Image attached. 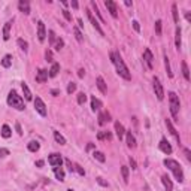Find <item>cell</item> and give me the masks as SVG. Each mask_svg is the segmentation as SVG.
<instances>
[{
    "instance_id": "681fc988",
    "label": "cell",
    "mask_w": 191,
    "mask_h": 191,
    "mask_svg": "<svg viewBox=\"0 0 191 191\" xmlns=\"http://www.w3.org/2000/svg\"><path fill=\"white\" fill-rule=\"evenodd\" d=\"M66 164H67V167H69V170H70V172H73V170H75L73 164H72V161H70L69 158H66Z\"/></svg>"
},
{
    "instance_id": "5b68a950",
    "label": "cell",
    "mask_w": 191,
    "mask_h": 191,
    "mask_svg": "<svg viewBox=\"0 0 191 191\" xmlns=\"http://www.w3.org/2000/svg\"><path fill=\"white\" fill-rule=\"evenodd\" d=\"M34 108L39 112V115L47 116V106H45V103H43V100H42L41 97H36L34 99Z\"/></svg>"
},
{
    "instance_id": "74e56055",
    "label": "cell",
    "mask_w": 191,
    "mask_h": 191,
    "mask_svg": "<svg viewBox=\"0 0 191 191\" xmlns=\"http://www.w3.org/2000/svg\"><path fill=\"white\" fill-rule=\"evenodd\" d=\"M90 3H91V6H93V9H94L96 15H97V17H99V18H100V21H102V22H105V20H103L102 14H100V12H99V7H97V5H96V2H94V0H91V2H90Z\"/></svg>"
},
{
    "instance_id": "836d02e7",
    "label": "cell",
    "mask_w": 191,
    "mask_h": 191,
    "mask_svg": "<svg viewBox=\"0 0 191 191\" xmlns=\"http://www.w3.org/2000/svg\"><path fill=\"white\" fill-rule=\"evenodd\" d=\"M164 66H166V70H167V76L172 78L173 73H172V69H170V63H169V58H167V55L164 54Z\"/></svg>"
},
{
    "instance_id": "83f0119b",
    "label": "cell",
    "mask_w": 191,
    "mask_h": 191,
    "mask_svg": "<svg viewBox=\"0 0 191 191\" xmlns=\"http://www.w3.org/2000/svg\"><path fill=\"white\" fill-rule=\"evenodd\" d=\"M97 139L99 140H105V139H112V135H110V131H99V135H97Z\"/></svg>"
},
{
    "instance_id": "be15d7a7",
    "label": "cell",
    "mask_w": 191,
    "mask_h": 191,
    "mask_svg": "<svg viewBox=\"0 0 191 191\" xmlns=\"http://www.w3.org/2000/svg\"><path fill=\"white\" fill-rule=\"evenodd\" d=\"M93 148H94V145H93V143H90V145H88V146H87V149H93Z\"/></svg>"
},
{
    "instance_id": "e0dca14e",
    "label": "cell",
    "mask_w": 191,
    "mask_h": 191,
    "mask_svg": "<svg viewBox=\"0 0 191 191\" xmlns=\"http://www.w3.org/2000/svg\"><path fill=\"white\" fill-rule=\"evenodd\" d=\"M166 125H167V129H169V131H170V135H172V136H175V137H176V140H178V142H181V137H179V135H178L176 129L173 127V124H172L170 120H166Z\"/></svg>"
},
{
    "instance_id": "db71d44e",
    "label": "cell",
    "mask_w": 191,
    "mask_h": 191,
    "mask_svg": "<svg viewBox=\"0 0 191 191\" xmlns=\"http://www.w3.org/2000/svg\"><path fill=\"white\" fill-rule=\"evenodd\" d=\"M133 28L136 30L137 33L140 32V26H139V22H137V21H133Z\"/></svg>"
},
{
    "instance_id": "f546056e",
    "label": "cell",
    "mask_w": 191,
    "mask_h": 191,
    "mask_svg": "<svg viewBox=\"0 0 191 191\" xmlns=\"http://www.w3.org/2000/svg\"><path fill=\"white\" fill-rule=\"evenodd\" d=\"M11 64H12V57L11 55H5L3 60H2V66L7 69V67H11Z\"/></svg>"
},
{
    "instance_id": "7dc6e473",
    "label": "cell",
    "mask_w": 191,
    "mask_h": 191,
    "mask_svg": "<svg viewBox=\"0 0 191 191\" xmlns=\"http://www.w3.org/2000/svg\"><path fill=\"white\" fill-rule=\"evenodd\" d=\"M6 155H9V151L6 148H0V158H5Z\"/></svg>"
},
{
    "instance_id": "60d3db41",
    "label": "cell",
    "mask_w": 191,
    "mask_h": 191,
    "mask_svg": "<svg viewBox=\"0 0 191 191\" xmlns=\"http://www.w3.org/2000/svg\"><path fill=\"white\" fill-rule=\"evenodd\" d=\"M85 102H87V94L79 93V94H78V103H79V105H84Z\"/></svg>"
},
{
    "instance_id": "7402d4cb",
    "label": "cell",
    "mask_w": 191,
    "mask_h": 191,
    "mask_svg": "<svg viewBox=\"0 0 191 191\" xmlns=\"http://www.w3.org/2000/svg\"><path fill=\"white\" fill-rule=\"evenodd\" d=\"M102 102H100V100H99V99H96V97H91V109L94 110H100L102 109Z\"/></svg>"
},
{
    "instance_id": "e575fe53",
    "label": "cell",
    "mask_w": 191,
    "mask_h": 191,
    "mask_svg": "<svg viewBox=\"0 0 191 191\" xmlns=\"http://www.w3.org/2000/svg\"><path fill=\"white\" fill-rule=\"evenodd\" d=\"M17 43H18V47H20L24 52H27V51H28V43L24 41V39H18V41H17Z\"/></svg>"
},
{
    "instance_id": "4fadbf2b",
    "label": "cell",
    "mask_w": 191,
    "mask_h": 191,
    "mask_svg": "<svg viewBox=\"0 0 191 191\" xmlns=\"http://www.w3.org/2000/svg\"><path fill=\"white\" fill-rule=\"evenodd\" d=\"M12 22L14 20H9L5 24V27H3V39L5 41H9V37H11V28H12Z\"/></svg>"
},
{
    "instance_id": "603a6c76",
    "label": "cell",
    "mask_w": 191,
    "mask_h": 191,
    "mask_svg": "<svg viewBox=\"0 0 191 191\" xmlns=\"http://www.w3.org/2000/svg\"><path fill=\"white\" fill-rule=\"evenodd\" d=\"M58 70H60V64H58V63H54V64H52V67L49 69V72H48V76H49V78H54V76H57Z\"/></svg>"
},
{
    "instance_id": "f5cc1de1",
    "label": "cell",
    "mask_w": 191,
    "mask_h": 191,
    "mask_svg": "<svg viewBox=\"0 0 191 191\" xmlns=\"http://www.w3.org/2000/svg\"><path fill=\"white\" fill-rule=\"evenodd\" d=\"M97 182H99L100 185H103V187H108V185H109L106 181H103V178H97Z\"/></svg>"
},
{
    "instance_id": "d6986e66",
    "label": "cell",
    "mask_w": 191,
    "mask_h": 191,
    "mask_svg": "<svg viewBox=\"0 0 191 191\" xmlns=\"http://www.w3.org/2000/svg\"><path fill=\"white\" fill-rule=\"evenodd\" d=\"M109 121H110L109 112H100V114H99V124H100V125H105V124L109 123Z\"/></svg>"
},
{
    "instance_id": "680465c9",
    "label": "cell",
    "mask_w": 191,
    "mask_h": 191,
    "mask_svg": "<svg viewBox=\"0 0 191 191\" xmlns=\"http://www.w3.org/2000/svg\"><path fill=\"white\" fill-rule=\"evenodd\" d=\"M36 166H37V167H42V166H43V160H39V161H36Z\"/></svg>"
},
{
    "instance_id": "277c9868",
    "label": "cell",
    "mask_w": 191,
    "mask_h": 191,
    "mask_svg": "<svg viewBox=\"0 0 191 191\" xmlns=\"http://www.w3.org/2000/svg\"><path fill=\"white\" fill-rule=\"evenodd\" d=\"M169 103H170V114L173 116V120L178 121V114H179V108H181V103H179V99H178V96L170 91L169 93Z\"/></svg>"
},
{
    "instance_id": "bcb514c9",
    "label": "cell",
    "mask_w": 191,
    "mask_h": 191,
    "mask_svg": "<svg viewBox=\"0 0 191 191\" xmlns=\"http://www.w3.org/2000/svg\"><path fill=\"white\" fill-rule=\"evenodd\" d=\"M61 12H63V15H64V18H66V20H67V21H72V15H70V12H69L67 9H63Z\"/></svg>"
},
{
    "instance_id": "484cf974",
    "label": "cell",
    "mask_w": 191,
    "mask_h": 191,
    "mask_svg": "<svg viewBox=\"0 0 191 191\" xmlns=\"http://www.w3.org/2000/svg\"><path fill=\"white\" fill-rule=\"evenodd\" d=\"M11 135H12V131H11V127L5 124V125L2 127V137H5V139H9V137H11Z\"/></svg>"
},
{
    "instance_id": "8d00e7d4",
    "label": "cell",
    "mask_w": 191,
    "mask_h": 191,
    "mask_svg": "<svg viewBox=\"0 0 191 191\" xmlns=\"http://www.w3.org/2000/svg\"><path fill=\"white\" fill-rule=\"evenodd\" d=\"M172 15H173V21L175 22H179V15H178V6L173 3L172 5Z\"/></svg>"
},
{
    "instance_id": "6da1fadb",
    "label": "cell",
    "mask_w": 191,
    "mask_h": 191,
    "mask_svg": "<svg viewBox=\"0 0 191 191\" xmlns=\"http://www.w3.org/2000/svg\"><path fill=\"white\" fill-rule=\"evenodd\" d=\"M109 57H110V61L115 64L116 73L121 76V78H124V79L130 81V79H131V75H130L129 69H127V66H125V63H124L123 57L120 55V52H110Z\"/></svg>"
},
{
    "instance_id": "44dd1931",
    "label": "cell",
    "mask_w": 191,
    "mask_h": 191,
    "mask_svg": "<svg viewBox=\"0 0 191 191\" xmlns=\"http://www.w3.org/2000/svg\"><path fill=\"white\" fill-rule=\"evenodd\" d=\"M96 82H97V87H99V90L102 91L103 94H106V93H108V88H106V84H105V81H103L102 76H99V78L96 79Z\"/></svg>"
},
{
    "instance_id": "ee69618b",
    "label": "cell",
    "mask_w": 191,
    "mask_h": 191,
    "mask_svg": "<svg viewBox=\"0 0 191 191\" xmlns=\"http://www.w3.org/2000/svg\"><path fill=\"white\" fill-rule=\"evenodd\" d=\"M73 167H75V170L78 172V173H79L81 176H84V175H85V170L82 169V167H81V166H79V164H73Z\"/></svg>"
},
{
    "instance_id": "52a82bcc",
    "label": "cell",
    "mask_w": 191,
    "mask_h": 191,
    "mask_svg": "<svg viewBox=\"0 0 191 191\" xmlns=\"http://www.w3.org/2000/svg\"><path fill=\"white\" fill-rule=\"evenodd\" d=\"M85 12H87V17H88L90 22L93 24V27H94L96 30L99 32V33L102 34V36H105V32H103V30H102V27H100V24H99V21H97V20H96V18H94V15H93V12H91L90 9H87Z\"/></svg>"
},
{
    "instance_id": "b9f144b4",
    "label": "cell",
    "mask_w": 191,
    "mask_h": 191,
    "mask_svg": "<svg viewBox=\"0 0 191 191\" xmlns=\"http://www.w3.org/2000/svg\"><path fill=\"white\" fill-rule=\"evenodd\" d=\"M73 33H75L78 42H82V33H81V30H79L78 27H73Z\"/></svg>"
},
{
    "instance_id": "f35d334b",
    "label": "cell",
    "mask_w": 191,
    "mask_h": 191,
    "mask_svg": "<svg viewBox=\"0 0 191 191\" xmlns=\"http://www.w3.org/2000/svg\"><path fill=\"white\" fill-rule=\"evenodd\" d=\"M63 47H64V41H63V39H57L55 43H54V48L57 49V51H60Z\"/></svg>"
},
{
    "instance_id": "7a4b0ae2",
    "label": "cell",
    "mask_w": 191,
    "mask_h": 191,
    "mask_svg": "<svg viewBox=\"0 0 191 191\" xmlns=\"http://www.w3.org/2000/svg\"><path fill=\"white\" fill-rule=\"evenodd\" d=\"M163 163H164V166H166V167H167V169L175 175V179H176L178 182H181V184H182L185 178H184V172H182V169H181L179 163L175 161V160H170V158H166Z\"/></svg>"
},
{
    "instance_id": "f1b7e54d",
    "label": "cell",
    "mask_w": 191,
    "mask_h": 191,
    "mask_svg": "<svg viewBox=\"0 0 191 191\" xmlns=\"http://www.w3.org/2000/svg\"><path fill=\"white\" fill-rule=\"evenodd\" d=\"M93 157H94L97 161H100V163H105V161H106V157H105V154H103V152H100V151H94Z\"/></svg>"
},
{
    "instance_id": "ac0fdd59",
    "label": "cell",
    "mask_w": 191,
    "mask_h": 191,
    "mask_svg": "<svg viewBox=\"0 0 191 191\" xmlns=\"http://www.w3.org/2000/svg\"><path fill=\"white\" fill-rule=\"evenodd\" d=\"M161 182H163L166 191H172V190H173V184H172L170 178L167 176V175H163V176H161Z\"/></svg>"
},
{
    "instance_id": "30bf717a",
    "label": "cell",
    "mask_w": 191,
    "mask_h": 191,
    "mask_svg": "<svg viewBox=\"0 0 191 191\" xmlns=\"http://www.w3.org/2000/svg\"><path fill=\"white\" fill-rule=\"evenodd\" d=\"M37 39H39V42H45V39H47V30H45V24L42 21H37Z\"/></svg>"
},
{
    "instance_id": "d590c367",
    "label": "cell",
    "mask_w": 191,
    "mask_h": 191,
    "mask_svg": "<svg viewBox=\"0 0 191 191\" xmlns=\"http://www.w3.org/2000/svg\"><path fill=\"white\" fill-rule=\"evenodd\" d=\"M121 175H123L124 182L127 184V182H129V167H127V166H123V167H121Z\"/></svg>"
},
{
    "instance_id": "ab89813d",
    "label": "cell",
    "mask_w": 191,
    "mask_h": 191,
    "mask_svg": "<svg viewBox=\"0 0 191 191\" xmlns=\"http://www.w3.org/2000/svg\"><path fill=\"white\" fill-rule=\"evenodd\" d=\"M76 91V84L75 82H69L67 85V94H72V93H75Z\"/></svg>"
},
{
    "instance_id": "f6af8a7d",
    "label": "cell",
    "mask_w": 191,
    "mask_h": 191,
    "mask_svg": "<svg viewBox=\"0 0 191 191\" xmlns=\"http://www.w3.org/2000/svg\"><path fill=\"white\" fill-rule=\"evenodd\" d=\"M48 34H49V42H51V45H54L55 41H57V39H55L54 32H52V30H49V32H48Z\"/></svg>"
},
{
    "instance_id": "6125c7cd",
    "label": "cell",
    "mask_w": 191,
    "mask_h": 191,
    "mask_svg": "<svg viewBox=\"0 0 191 191\" xmlns=\"http://www.w3.org/2000/svg\"><path fill=\"white\" fill-rule=\"evenodd\" d=\"M78 24H79V27H81V28H84V22H82V20H81V18L78 20Z\"/></svg>"
},
{
    "instance_id": "11a10c76",
    "label": "cell",
    "mask_w": 191,
    "mask_h": 191,
    "mask_svg": "<svg viewBox=\"0 0 191 191\" xmlns=\"http://www.w3.org/2000/svg\"><path fill=\"white\" fill-rule=\"evenodd\" d=\"M15 129H17V133H18V135H22V130H21V125H20V123H17L15 124Z\"/></svg>"
},
{
    "instance_id": "2e32d148",
    "label": "cell",
    "mask_w": 191,
    "mask_h": 191,
    "mask_svg": "<svg viewBox=\"0 0 191 191\" xmlns=\"http://www.w3.org/2000/svg\"><path fill=\"white\" fill-rule=\"evenodd\" d=\"M125 137H127V146L131 148V149H135L136 148V139L131 135V131H125Z\"/></svg>"
},
{
    "instance_id": "8fae6325",
    "label": "cell",
    "mask_w": 191,
    "mask_h": 191,
    "mask_svg": "<svg viewBox=\"0 0 191 191\" xmlns=\"http://www.w3.org/2000/svg\"><path fill=\"white\" fill-rule=\"evenodd\" d=\"M105 6H106V9L109 11L110 15H112L114 18L118 17V11H116V3L115 2H112V0H106V2H105Z\"/></svg>"
},
{
    "instance_id": "816d5d0a",
    "label": "cell",
    "mask_w": 191,
    "mask_h": 191,
    "mask_svg": "<svg viewBox=\"0 0 191 191\" xmlns=\"http://www.w3.org/2000/svg\"><path fill=\"white\" fill-rule=\"evenodd\" d=\"M184 152H185V157H187V160H188V161H191V152H190V149H188V148H185Z\"/></svg>"
},
{
    "instance_id": "d6a6232c",
    "label": "cell",
    "mask_w": 191,
    "mask_h": 191,
    "mask_svg": "<svg viewBox=\"0 0 191 191\" xmlns=\"http://www.w3.org/2000/svg\"><path fill=\"white\" fill-rule=\"evenodd\" d=\"M175 45L179 49L181 48V28L176 27V33H175Z\"/></svg>"
},
{
    "instance_id": "7c38bea8",
    "label": "cell",
    "mask_w": 191,
    "mask_h": 191,
    "mask_svg": "<svg viewBox=\"0 0 191 191\" xmlns=\"http://www.w3.org/2000/svg\"><path fill=\"white\" fill-rule=\"evenodd\" d=\"M18 9H20L22 14L28 15L30 14V3H28L27 0H20L18 2Z\"/></svg>"
},
{
    "instance_id": "8992f818",
    "label": "cell",
    "mask_w": 191,
    "mask_h": 191,
    "mask_svg": "<svg viewBox=\"0 0 191 191\" xmlns=\"http://www.w3.org/2000/svg\"><path fill=\"white\" fill-rule=\"evenodd\" d=\"M48 163L52 166V169H54V167H61L63 158L60 154H51V155L48 157Z\"/></svg>"
},
{
    "instance_id": "6f0895ef",
    "label": "cell",
    "mask_w": 191,
    "mask_h": 191,
    "mask_svg": "<svg viewBox=\"0 0 191 191\" xmlns=\"http://www.w3.org/2000/svg\"><path fill=\"white\" fill-rule=\"evenodd\" d=\"M84 75H85L84 69H79V72H78V76H79V78H84Z\"/></svg>"
},
{
    "instance_id": "c3c4849f",
    "label": "cell",
    "mask_w": 191,
    "mask_h": 191,
    "mask_svg": "<svg viewBox=\"0 0 191 191\" xmlns=\"http://www.w3.org/2000/svg\"><path fill=\"white\" fill-rule=\"evenodd\" d=\"M45 57H47V61H49V63H52V52L48 49L47 52H45Z\"/></svg>"
},
{
    "instance_id": "ba28073f",
    "label": "cell",
    "mask_w": 191,
    "mask_h": 191,
    "mask_svg": "<svg viewBox=\"0 0 191 191\" xmlns=\"http://www.w3.org/2000/svg\"><path fill=\"white\" fill-rule=\"evenodd\" d=\"M143 60H145V63H146V66H148V69H154V55H152V52H151V49H145L143 51Z\"/></svg>"
},
{
    "instance_id": "5bb4252c",
    "label": "cell",
    "mask_w": 191,
    "mask_h": 191,
    "mask_svg": "<svg viewBox=\"0 0 191 191\" xmlns=\"http://www.w3.org/2000/svg\"><path fill=\"white\" fill-rule=\"evenodd\" d=\"M47 79H48V70L41 69V70L37 72V75H36V82H41V84H43V82H47Z\"/></svg>"
},
{
    "instance_id": "cb8c5ba5",
    "label": "cell",
    "mask_w": 191,
    "mask_h": 191,
    "mask_svg": "<svg viewBox=\"0 0 191 191\" xmlns=\"http://www.w3.org/2000/svg\"><path fill=\"white\" fill-rule=\"evenodd\" d=\"M21 87H22V93H24L26 100H32V91H30V88L27 87V84H26V82H22V84H21Z\"/></svg>"
},
{
    "instance_id": "4dcf8cb0",
    "label": "cell",
    "mask_w": 191,
    "mask_h": 191,
    "mask_svg": "<svg viewBox=\"0 0 191 191\" xmlns=\"http://www.w3.org/2000/svg\"><path fill=\"white\" fill-rule=\"evenodd\" d=\"M54 173L58 181H64V172H63L61 167H54Z\"/></svg>"
},
{
    "instance_id": "4316f807",
    "label": "cell",
    "mask_w": 191,
    "mask_h": 191,
    "mask_svg": "<svg viewBox=\"0 0 191 191\" xmlns=\"http://www.w3.org/2000/svg\"><path fill=\"white\" fill-rule=\"evenodd\" d=\"M27 148H28V151H32V152H36V151H39L41 145H39V142H36V140H32V142H28Z\"/></svg>"
},
{
    "instance_id": "9c48e42d",
    "label": "cell",
    "mask_w": 191,
    "mask_h": 191,
    "mask_svg": "<svg viewBox=\"0 0 191 191\" xmlns=\"http://www.w3.org/2000/svg\"><path fill=\"white\" fill-rule=\"evenodd\" d=\"M154 91H155V96H157L158 100H163L164 99V90H163V85L160 84L158 78H154Z\"/></svg>"
},
{
    "instance_id": "9a60e30c",
    "label": "cell",
    "mask_w": 191,
    "mask_h": 191,
    "mask_svg": "<svg viewBox=\"0 0 191 191\" xmlns=\"http://www.w3.org/2000/svg\"><path fill=\"white\" fill-rule=\"evenodd\" d=\"M160 149L163 151L164 154H172V146L166 139H161V140H160Z\"/></svg>"
},
{
    "instance_id": "d4e9b609",
    "label": "cell",
    "mask_w": 191,
    "mask_h": 191,
    "mask_svg": "<svg viewBox=\"0 0 191 191\" xmlns=\"http://www.w3.org/2000/svg\"><path fill=\"white\" fill-rule=\"evenodd\" d=\"M181 67H182V75H184L185 81H190V70H188V66H187V63L182 61V63H181Z\"/></svg>"
},
{
    "instance_id": "f907efd6",
    "label": "cell",
    "mask_w": 191,
    "mask_h": 191,
    "mask_svg": "<svg viewBox=\"0 0 191 191\" xmlns=\"http://www.w3.org/2000/svg\"><path fill=\"white\" fill-rule=\"evenodd\" d=\"M129 161H130V166H131V169H133V170H136V169H137V164H136V161H135V160H133V158H131V157H130V160H129Z\"/></svg>"
},
{
    "instance_id": "91938a15",
    "label": "cell",
    "mask_w": 191,
    "mask_h": 191,
    "mask_svg": "<svg viewBox=\"0 0 191 191\" xmlns=\"http://www.w3.org/2000/svg\"><path fill=\"white\" fill-rule=\"evenodd\" d=\"M51 94H52V96H58V94H60V91H58V90H52V91H51Z\"/></svg>"
},
{
    "instance_id": "3957f363",
    "label": "cell",
    "mask_w": 191,
    "mask_h": 191,
    "mask_svg": "<svg viewBox=\"0 0 191 191\" xmlns=\"http://www.w3.org/2000/svg\"><path fill=\"white\" fill-rule=\"evenodd\" d=\"M7 105L15 108L17 110H24L26 109V105H24V100L21 99V96L17 94V91H9L7 94Z\"/></svg>"
},
{
    "instance_id": "1f68e13d",
    "label": "cell",
    "mask_w": 191,
    "mask_h": 191,
    "mask_svg": "<svg viewBox=\"0 0 191 191\" xmlns=\"http://www.w3.org/2000/svg\"><path fill=\"white\" fill-rule=\"evenodd\" d=\"M54 139H55V142L57 143H60V145H66V139H64L58 131H55V130H54Z\"/></svg>"
},
{
    "instance_id": "e7e4bbea",
    "label": "cell",
    "mask_w": 191,
    "mask_h": 191,
    "mask_svg": "<svg viewBox=\"0 0 191 191\" xmlns=\"http://www.w3.org/2000/svg\"><path fill=\"white\" fill-rule=\"evenodd\" d=\"M67 191H73V190H67Z\"/></svg>"
},
{
    "instance_id": "ffe728a7",
    "label": "cell",
    "mask_w": 191,
    "mask_h": 191,
    "mask_svg": "<svg viewBox=\"0 0 191 191\" xmlns=\"http://www.w3.org/2000/svg\"><path fill=\"white\" fill-rule=\"evenodd\" d=\"M115 131H116V136H118V139L121 140V139L124 137V135H125V130H124L123 124L120 123V121H116V123H115Z\"/></svg>"
},
{
    "instance_id": "7bdbcfd3",
    "label": "cell",
    "mask_w": 191,
    "mask_h": 191,
    "mask_svg": "<svg viewBox=\"0 0 191 191\" xmlns=\"http://www.w3.org/2000/svg\"><path fill=\"white\" fill-rule=\"evenodd\" d=\"M155 32H157L158 36H161V21L160 20L155 21Z\"/></svg>"
},
{
    "instance_id": "94428289",
    "label": "cell",
    "mask_w": 191,
    "mask_h": 191,
    "mask_svg": "<svg viewBox=\"0 0 191 191\" xmlns=\"http://www.w3.org/2000/svg\"><path fill=\"white\" fill-rule=\"evenodd\" d=\"M185 18H187V21H191V14L190 12H187V14H185Z\"/></svg>"
},
{
    "instance_id": "9f6ffc18",
    "label": "cell",
    "mask_w": 191,
    "mask_h": 191,
    "mask_svg": "<svg viewBox=\"0 0 191 191\" xmlns=\"http://www.w3.org/2000/svg\"><path fill=\"white\" fill-rule=\"evenodd\" d=\"M70 5H72L73 9H78V6H79V5H78V2H75V0H72V3H70Z\"/></svg>"
}]
</instances>
